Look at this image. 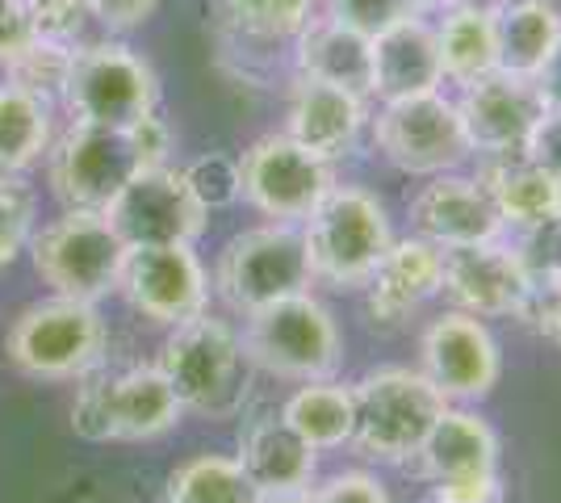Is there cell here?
<instances>
[{"label":"cell","mask_w":561,"mask_h":503,"mask_svg":"<svg viewBox=\"0 0 561 503\" xmlns=\"http://www.w3.org/2000/svg\"><path fill=\"white\" fill-rule=\"evenodd\" d=\"M156 365L172 382L181 408L197 411L206 420H231L248 403V382L256 369L243 348V335L227 319H214L210 311L176 323Z\"/></svg>","instance_id":"1"},{"label":"cell","mask_w":561,"mask_h":503,"mask_svg":"<svg viewBox=\"0 0 561 503\" xmlns=\"http://www.w3.org/2000/svg\"><path fill=\"white\" fill-rule=\"evenodd\" d=\"M298 227L310 252L314 286L331 289H360L394 243L386 202L374 190L344 181H335Z\"/></svg>","instance_id":"2"},{"label":"cell","mask_w":561,"mask_h":503,"mask_svg":"<svg viewBox=\"0 0 561 503\" xmlns=\"http://www.w3.org/2000/svg\"><path fill=\"white\" fill-rule=\"evenodd\" d=\"M448 399L420 369L386 365L352 386V449L381 466L411 461Z\"/></svg>","instance_id":"3"},{"label":"cell","mask_w":561,"mask_h":503,"mask_svg":"<svg viewBox=\"0 0 561 503\" xmlns=\"http://www.w3.org/2000/svg\"><path fill=\"white\" fill-rule=\"evenodd\" d=\"M243 319V348L264 374L285 382H323L340 374L344 332L310 289L268 302Z\"/></svg>","instance_id":"4"},{"label":"cell","mask_w":561,"mask_h":503,"mask_svg":"<svg viewBox=\"0 0 561 503\" xmlns=\"http://www.w3.org/2000/svg\"><path fill=\"white\" fill-rule=\"evenodd\" d=\"M105 344H110V332L96 302H76L55 294L13 319V328L4 335V357L25 378L76 382L80 374L105 361Z\"/></svg>","instance_id":"5"},{"label":"cell","mask_w":561,"mask_h":503,"mask_svg":"<svg viewBox=\"0 0 561 503\" xmlns=\"http://www.w3.org/2000/svg\"><path fill=\"white\" fill-rule=\"evenodd\" d=\"M310 286H314V268L298 222H264L252 231H239L218 252L214 289L239 315H252Z\"/></svg>","instance_id":"6"},{"label":"cell","mask_w":561,"mask_h":503,"mask_svg":"<svg viewBox=\"0 0 561 503\" xmlns=\"http://www.w3.org/2000/svg\"><path fill=\"white\" fill-rule=\"evenodd\" d=\"M369 144L402 176H440L473 160L457 96L423 93L402 101H381L369 118Z\"/></svg>","instance_id":"7"},{"label":"cell","mask_w":561,"mask_h":503,"mask_svg":"<svg viewBox=\"0 0 561 503\" xmlns=\"http://www.w3.org/2000/svg\"><path fill=\"white\" fill-rule=\"evenodd\" d=\"M71 122L80 126H130L160 110V76L135 47L101 38L71 55L68 89L59 96Z\"/></svg>","instance_id":"8"},{"label":"cell","mask_w":561,"mask_h":503,"mask_svg":"<svg viewBox=\"0 0 561 503\" xmlns=\"http://www.w3.org/2000/svg\"><path fill=\"white\" fill-rule=\"evenodd\" d=\"M34 273L59 298L101 302L117 294V273L126 261V243L117 240L105 210H64L38 236H30Z\"/></svg>","instance_id":"9"},{"label":"cell","mask_w":561,"mask_h":503,"mask_svg":"<svg viewBox=\"0 0 561 503\" xmlns=\"http://www.w3.org/2000/svg\"><path fill=\"white\" fill-rule=\"evenodd\" d=\"M239 176H243V202L268 222H302L319 206V197L340 181L335 164L310 156L285 130L260 135L239 156Z\"/></svg>","instance_id":"10"},{"label":"cell","mask_w":561,"mask_h":503,"mask_svg":"<svg viewBox=\"0 0 561 503\" xmlns=\"http://www.w3.org/2000/svg\"><path fill=\"white\" fill-rule=\"evenodd\" d=\"M50 156V190L68 210H105L117 190L139 176L142 164L126 139V126H80L71 122L68 135H59Z\"/></svg>","instance_id":"11"},{"label":"cell","mask_w":561,"mask_h":503,"mask_svg":"<svg viewBox=\"0 0 561 503\" xmlns=\"http://www.w3.org/2000/svg\"><path fill=\"white\" fill-rule=\"evenodd\" d=\"M117 294L151 323L176 328L210 307V273L197 261L193 243L126 248L117 273Z\"/></svg>","instance_id":"12"},{"label":"cell","mask_w":561,"mask_h":503,"mask_svg":"<svg viewBox=\"0 0 561 503\" xmlns=\"http://www.w3.org/2000/svg\"><path fill=\"white\" fill-rule=\"evenodd\" d=\"M420 374L448 403H478L503 378V348L486 319L448 307L420 335Z\"/></svg>","instance_id":"13"},{"label":"cell","mask_w":561,"mask_h":503,"mask_svg":"<svg viewBox=\"0 0 561 503\" xmlns=\"http://www.w3.org/2000/svg\"><path fill=\"white\" fill-rule=\"evenodd\" d=\"M117 240L126 248H156V243H197L206 236V210L185 190L181 168H147L130 176L117 197L105 206Z\"/></svg>","instance_id":"14"},{"label":"cell","mask_w":561,"mask_h":503,"mask_svg":"<svg viewBox=\"0 0 561 503\" xmlns=\"http://www.w3.org/2000/svg\"><path fill=\"white\" fill-rule=\"evenodd\" d=\"M457 114L473 160H499V156H524L537 122L545 118V101L533 80L491 72L486 80L457 89Z\"/></svg>","instance_id":"15"},{"label":"cell","mask_w":561,"mask_h":503,"mask_svg":"<svg viewBox=\"0 0 561 503\" xmlns=\"http://www.w3.org/2000/svg\"><path fill=\"white\" fill-rule=\"evenodd\" d=\"M533 282L519 264L515 243H473V248H448L445 273H440V298L453 311L478 315V319H519Z\"/></svg>","instance_id":"16"},{"label":"cell","mask_w":561,"mask_h":503,"mask_svg":"<svg viewBox=\"0 0 561 503\" xmlns=\"http://www.w3.org/2000/svg\"><path fill=\"white\" fill-rule=\"evenodd\" d=\"M407 218H411V236L436 243L440 252L494 243L507 236L486 185L473 172H461V168L427 176V185L411 197Z\"/></svg>","instance_id":"17"},{"label":"cell","mask_w":561,"mask_h":503,"mask_svg":"<svg viewBox=\"0 0 561 503\" xmlns=\"http://www.w3.org/2000/svg\"><path fill=\"white\" fill-rule=\"evenodd\" d=\"M374 101L360 93H348L340 84H323L310 76H294L289 110H285V135L310 156L340 164L360 147L369 135Z\"/></svg>","instance_id":"18"},{"label":"cell","mask_w":561,"mask_h":503,"mask_svg":"<svg viewBox=\"0 0 561 503\" xmlns=\"http://www.w3.org/2000/svg\"><path fill=\"white\" fill-rule=\"evenodd\" d=\"M319 0H218L222 64H239V76L273 68L280 50H294Z\"/></svg>","instance_id":"19"},{"label":"cell","mask_w":561,"mask_h":503,"mask_svg":"<svg viewBox=\"0 0 561 503\" xmlns=\"http://www.w3.org/2000/svg\"><path fill=\"white\" fill-rule=\"evenodd\" d=\"M374 76H369V101H402L445 89V68L436 50V25L432 13H411L402 22L377 30L369 38Z\"/></svg>","instance_id":"20"},{"label":"cell","mask_w":561,"mask_h":503,"mask_svg":"<svg viewBox=\"0 0 561 503\" xmlns=\"http://www.w3.org/2000/svg\"><path fill=\"white\" fill-rule=\"evenodd\" d=\"M440 273H445V252L436 243L420 240V236H402L386 248V256L365 282V311L381 328H398L423 302H432L440 294Z\"/></svg>","instance_id":"21"},{"label":"cell","mask_w":561,"mask_h":503,"mask_svg":"<svg viewBox=\"0 0 561 503\" xmlns=\"http://www.w3.org/2000/svg\"><path fill=\"white\" fill-rule=\"evenodd\" d=\"M415 470L423 482H453L499 475V432L466 403H448L415 449Z\"/></svg>","instance_id":"22"},{"label":"cell","mask_w":561,"mask_h":503,"mask_svg":"<svg viewBox=\"0 0 561 503\" xmlns=\"http://www.w3.org/2000/svg\"><path fill=\"white\" fill-rule=\"evenodd\" d=\"M243 475L252 479L260 495L264 491H294V487H314L319 475V449L306 445L298 432L280 420V411L252 415L239 432V457Z\"/></svg>","instance_id":"23"},{"label":"cell","mask_w":561,"mask_h":503,"mask_svg":"<svg viewBox=\"0 0 561 503\" xmlns=\"http://www.w3.org/2000/svg\"><path fill=\"white\" fill-rule=\"evenodd\" d=\"M473 176L486 185L507 231H528L549 218H561V172L537 164L533 156L478 160Z\"/></svg>","instance_id":"24"},{"label":"cell","mask_w":561,"mask_h":503,"mask_svg":"<svg viewBox=\"0 0 561 503\" xmlns=\"http://www.w3.org/2000/svg\"><path fill=\"white\" fill-rule=\"evenodd\" d=\"M289 59H294V76H310V80L369 96V76H374L369 34L335 22L328 13L310 18V25L298 34V43L289 50Z\"/></svg>","instance_id":"25"},{"label":"cell","mask_w":561,"mask_h":503,"mask_svg":"<svg viewBox=\"0 0 561 503\" xmlns=\"http://www.w3.org/2000/svg\"><path fill=\"white\" fill-rule=\"evenodd\" d=\"M436 18V50L445 84L466 89L473 80L499 72V47H494V0H448L432 9Z\"/></svg>","instance_id":"26"},{"label":"cell","mask_w":561,"mask_h":503,"mask_svg":"<svg viewBox=\"0 0 561 503\" xmlns=\"http://www.w3.org/2000/svg\"><path fill=\"white\" fill-rule=\"evenodd\" d=\"M494 47L499 72L537 80L561 47L558 0H494Z\"/></svg>","instance_id":"27"},{"label":"cell","mask_w":561,"mask_h":503,"mask_svg":"<svg viewBox=\"0 0 561 503\" xmlns=\"http://www.w3.org/2000/svg\"><path fill=\"white\" fill-rule=\"evenodd\" d=\"M181 399L160 374V365H130L114 374V424L117 441H160L181 424Z\"/></svg>","instance_id":"28"},{"label":"cell","mask_w":561,"mask_h":503,"mask_svg":"<svg viewBox=\"0 0 561 503\" xmlns=\"http://www.w3.org/2000/svg\"><path fill=\"white\" fill-rule=\"evenodd\" d=\"M280 420L319 454L340 449L352 441V386L335 382V378L298 382V390L280 403Z\"/></svg>","instance_id":"29"},{"label":"cell","mask_w":561,"mask_h":503,"mask_svg":"<svg viewBox=\"0 0 561 503\" xmlns=\"http://www.w3.org/2000/svg\"><path fill=\"white\" fill-rule=\"evenodd\" d=\"M43 96L25 93L18 84H0V176H22L50 151L55 126Z\"/></svg>","instance_id":"30"},{"label":"cell","mask_w":561,"mask_h":503,"mask_svg":"<svg viewBox=\"0 0 561 503\" xmlns=\"http://www.w3.org/2000/svg\"><path fill=\"white\" fill-rule=\"evenodd\" d=\"M168 503H260V491L234 457L197 454L168 475Z\"/></svg>","instance_id":"31"},{"label":"cell","mask_w":561,"mask_h":503,"mask_svg":"<svg viewBox=\"0 0 561 503\" xmlns=\"http://www.w3.org/2000/svg\"><path fill=\"white\" fill-rule=\"evenodd\" d=\"M71 55H76V47L34 38V43L4 68V72H9V84H18V89H25V93L43 96L47 105H55V101L64 96V89H68Z\"/></svg>","instance_id":"32"},{"label":"cell","mask_w":561,"mask_h":503,"mask_svg":"<svg viewBox=\"0 0 561 503\" xmlns=\"http://www.w3.org/2000/svg\"><path fill=\"white\" fill-rule=\"evenodd\" d=\"M76 399H71V432L89 445H110L117 441L114 424V374L110 369H89L76 378Z\"/></svg>","instance_id":"33"},{"label":"cell","mask_w":561,"mask_h":503,"mask_svg":"<svg viewBox=\"0 0 561 503\" xmlns=\"http://www.w3.org/2000/svg\"><path fill=\"white\" fill-rule=\"evenodd\" d=\"M185 176V190L193 193V202L214 215V210H227L243 197V176H239V160L234 156H222V151H206L197 160H188L181 168Z\"/></svg>","instance_id":"34"},{"label":"cell","mask_w":561,"mask_h":503,"mask_svg":"<svg viewBox=\"0 0 561 503\" xmlns=\"http://www.w3.org/2000/svg\"><path fill=\"white\" fill-rule=\"evenodd\" d=\"M38 215V193L25 176H0V273L18 261Z\"/></svg>","instance_id":"35"},{"label":"cell","mask_w":561,"mask_h":503,"mask_svg":"<svg viewBox=\"0 0 561 503\" xmlns=\"http://www.w3.org/2000/svg\"><path fill=\"white\" fill-rule=\"evenodd\" d=\"M319 13L374 38L377 30L402 22L411 13H432V0H319Z\"/></svg>","instance_id":"36"},{"label":"cell","mask_w":561,"mask_h":503,"mask_svg":"<svg viewBox=\"0 0 561 503\" xmlns=\"http://www.w3.org/2000/svg\"><path fill=\"white\" fill-rule=\"evenodd\" d=\"M25 13L34 25V38L64 43V47H76L89 22H96L89 0H25Z\"/></svg>","instance_id":"37"},{"label":"cell","mask_w":561,"mask_h":503,"mask_svg":"<svg viewBox=\"0 0 561 503\" xmlns=\"http://www.w3.org/2000/svg\"><path fill=\"white\" fill-rule=\"evenodd\" d=\"M515 252L533 286H561V218L519 231Z\"/></svg>","instance_id":"38"},{"label":"cell","mask_w":561,"mask_h":503,"mask_svg":"<svg viewBox=\"0 0 561 503\" xmlns=\"http://www.w3.org/2000/svg\"><path fill=\"white\" fill-rule=\"evenodd\" d=\"M126 139L135 147L142 172H147V168H164L168 156H172V144H176V139H172V126L160 118V110L130 122V126H126Z\"/></svg>","instance_id":"39"},{"label":"cell","mask_w":561,"mask_h":503,"mask_svg":"<svg viewBox=\"0 0 561 503\" xmlns=\"http://www.w3.org/2000/svg\"><path fill=\"white\" fill-rule=\"evenodd\" d=\"M319 503H390L386 487L369 475V470H340L314 487Z\"/></svg>","instance_id":"40"},{"label":"cell","mask_w":561,"mask_h":503,"mask_svg":"<svg viewBox=\"0 0 561 503\" xmlns=\"http://www.w3.org/2000/svg\"><path fill=\"white\" fill-rule=\"evenodd\" d=\"M427 503H503V479L478 475V479L427 482Z\"/></svg>","instance_id":"41"},{"label":"cell","mask_w":561,"mask_h":503,"mask_svg":"<svg viewBox=\"0 0 561 503\" xmlns=\"http://www.w3.org/2000/svg\"><path fill=\"white\" fill-rule=\"evenodd\" d=\"M89 4H93V18L110 34H130L151 22L160 9V0H89Z\"/></svg>","instance_id":"42"},{"label":"cell","mask_w":561,"mask_h":503,"mask_svg":"<svg viewBox=\"0 0 561 503\" xmlns=\"http://www.w3.org/2000/svg\"><path fill=\"white\" fill-rule=\"evenodd\" d=\"M34 43V25L25 13V0H0V68H9Z\"/></svg>","instance_id":"43"},{"label":"cell","mask_w":561,"mask_h":503,"mask_svg":"<svg viewBox=\"0 0 561 503\" xmlns=\"http://www.w3.org/2000/svg\"><path fill=\"white\" fill-rule=\"evenodd\" d=\"M519 319L533 323L545 340H553V344L561 348V286H533Z\"/></svg>","instance_id":"44"},{"label":"cell","mask_w":561,"mask_h":503,"mask_svg":"<svg viewBox=\"0 0 561 503\" xmlns=\"http://www.w3.org/2000/svg\"><path fill=\"white\" fill-rule=\"evenodd\" d=\"M524 156H533L537 164L561 172V114L545 110V118L537 122V130H533V139L524 147Z\"/></svg>","instance_id":"45"},{"label":"cell","mask_w":561,"mask_h":503,"mask_svg":"<svg viewBox=\"0 0 561 503\" xmlns=\"http://www.w3.org/2000/svg\"><path fill=\"white\" fill-rule=\"evenodd\" d=\"M537 84V93H540V101H545V110H553V114H561V47H558V55L540 68V76L533 80Z\"/></svg>","instance_id":"46"},{"label":"cell","mask_w":561,"mask_h":503,"mask_svg":"<svg viewBox=\"0 0 561 503\" xmlns=\"http://www.w3.org/2000/svg\"><path fill=\"white\" fill-rule=\"evenodd\" d=\"M260 503H319L314 487H294V491H264Z\"/></svg>","instance_id":"47"},{"label":"cell","mask_w":561,"mask_h":503,"mask_svg":"<svg viewBox=\"0 0 561 503\" xmlns=\"http://www.w3.org/2000/svg\"><path fill=\"white\" fill-rule=\"evenodd\" d=\"M440 4H448V0H432V9H440Z\"/></svg>","instance_id":"48"}]
</instances>
